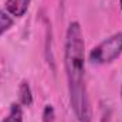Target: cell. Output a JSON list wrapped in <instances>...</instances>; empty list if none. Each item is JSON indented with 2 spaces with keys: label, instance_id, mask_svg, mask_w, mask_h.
I'll use <instances>...</instances> for the list:
<instances>
[{
  "label": "cell",
  "instance_id": "1",
  "mask_svg": "<svg viewBox=\"0 0 122 122\" xmlns=\"http://www.w3.org/2000/svg\"><path fill=\"white\" fill-rule=\"evenodd\" d=\"M64 68L68 82L70 105L78 122H92V108L85 84V41L78 21H71L65 31Z\"/></svg>",
  "mask_w": 122,
  "mask_h": 122
},
{
  "label": "cell",
  "instance_id": "2",
  "mask_svg": "<svg viewBox=\"0 0 122 122\" xmlns=\"http://www.w3.org/2000/svg\"><path fill=\"white\" fill-rule=\"evenodd\" d=\"M122 54V33H115L101 41L98 46H95L90 51L88 58L92 64L104 65L111 64L117 58H119Z\"/></svg>",
  "mask_w": 122,
  "mask_h": 122
},
{
  "label": "cell",
  "instance_id": "3",
  "mask_svg": "<svg viewBox=\"0 0 122 122\" xmlns=\"http://www.w3.org/2000/svg\"><path fill=\"white\" fill-rule=\"evenodd\" d=\"M31 0H6L4 9L11 17H23L29 7H30Z\"/></svg>",
  "mask_w": 122,
  "mask_h": 122
},
{
  "label": "cell",
  "instance_id": "4",
  "mask_svg": "<svg viewBox=\"0 0 122 122\" xmlns=\"http://www.w3.org/2000/svg\"><path fill=\"white\" fill-rule=\"evenodd\" d=\"M19 104L21 107H31L33 105V92L27 81H21L19 85Z\"/></svg>",
  "mask_w": 122,
  "mask_h": 122
},
{
  "label": "cell",
  "instance_id": "5",
  "mask_svg": "<svg viewBox=\"0 0 122 122\" xmlns=\"http://www.w3.org/2000/svg\"><path fill=\"white\" fill-rule=\"evenodd\" d=\"M3 122H23V107L19 102H13Z\"/></svg>",
  "mask_w": 122,
  "mask_h": 122
},
{
  "label": "cell",
  "instance_id": "6",
  "mask_svg": "<svg viewBox=\"0 0 122 122\" xmlns=\"http://www.w3.org/2000/svg\"><path fill=\"white\" fill-rule=\"evenodd\" d=\"M13 23H14L13 17L6 10H0V36L4 34L7 30H10Z\"/></svg>",
  "mask_w": 122,
  "mask_h": 122
},
{
  "label": "cell",
  "instance_id": "7",
  "mask_svg": "<svg viewBox=\"0 0 122 122\" xmlns=\"http://www.w3.org/2000/svg\"><path fill=\"white\" fill-rule=\"evenodd\" d=\"M54 118H56V112L53 105H46L43 111V122H54Z\"/></svg>",
  "mask_w": 122,
  "mask_h": 122
},
{
  "label": "cell",
  "instance_id": "8",
  "mask_svg": "<svg viewBox=\"0 0 122 122\" xmlns=\"http://www.w3.org/2000/svg\"><path fill=\"white\" fill-rule=\"evenodd\" d=\"M119 7H121V11H122V0H119Z\"/></svg>",
  "mask_w": 122,
  "mask_h": 122
},
{
  "label": "cell",
  "instance_id": "9",
  "mask_svg": "<svg viewBox=\"0 0 122 122\" xmlns=\"http://www.w3.org/2000/svg\"><path fill=\"white\" fill-rule=\"evenodd\" d=\"M121 98H122V85H121Z\"/></svg>",
  "mask_w": 122,
  "mask_h": 122
}]
</instances>
